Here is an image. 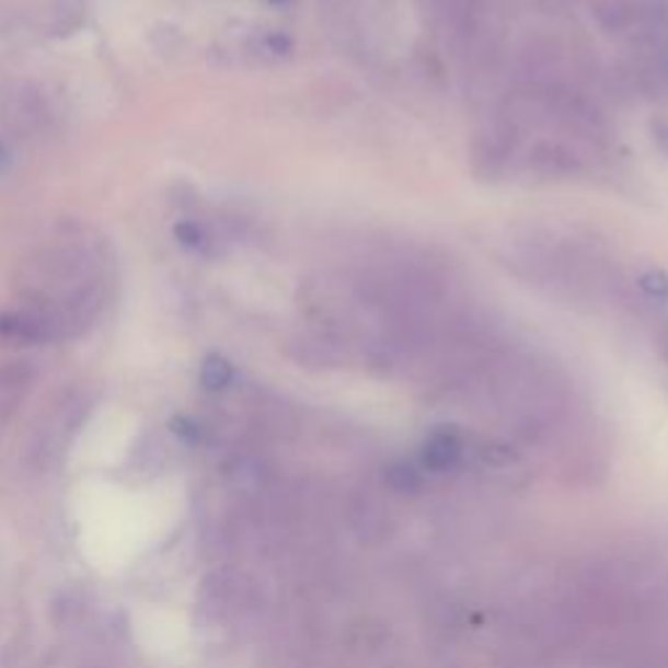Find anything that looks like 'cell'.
<instances>
[{
	"instance_id": "1",
	"label": "cell",
	"mask_w": 668,
	"mask_h": 668,
	"mask_svg": "<svg viewBox=\"0 0 668 668\" xmlns=\"http://www.w3.org/2000/svg\"><path fill=\"white\" fill-rule=\"evenodd\" d=\"M68 337L66 326L56 313L34 309V311H0V339L11 343H53V339Z\"/></svg>"
},
{
	"instance_id": "2",
	"label": "cell",
	"mask_w": 668,
	"mask_h": 668,
	"mask_svg": "<svg viewBox=\"0 0 668 668\" xmlns=\"http://www.w3.org/2000/svg\"><path fill=\"white\" fill-rule=\"evenodd\" d=\"M462 452H465L462 436L457 434L454 428L441 426L428 434L424 449H421V457H424V465L428 470H434V473H447V470H452L457 462L462 460Z\"/></svg>"
},
{
	"instance_id": "3",
	"label": "cell",
	"mask_w": 668,
	"mask_h": 668,
	"mask_svg": "<svg viewBox=\"0 0 668 668\" xmlns=\"http://www.w3.org/2000/svg\"><path fill=\"white\" fill-rule=\"evenodd\" d=\"M528 165L533 168L535 175H541V178L556 181L575 175L579 170V160L562 145H549V141H543V145L533 147V152L528 157Z\"/></svg>"
},
{
	"instance_id": "4",
	"label": "cell",
	"mask_w": 668,
	"mask_h": 668,
	"mask_svg": "<svg viewBox=\"0 0 668 668\" xmlns=\"http://www.w3.org/2000/svg\"><path fill=\"white\" fill-rule=\"evenodd\" d=\"M298 360L313 368H337L343 364V347L326 337H303L296 343Z\"/></svg>"
},
{
	"instance_id": "5",
	"label": "cell",
	"mask_w": 668,
	"mask_h": 668,
	"mask_svg": "<svg viewBox=\"0 0 668 668\" xmlns=\"http://www.w3.org/2000/svg\"><path fill=\"white\" fill-rule=\"evenodd\" d=\"M353 522H356L358 533L364 541H381V538L390 533V525H392L390 515L371 502H360L356 520Z\"/></svg>"
},
{
	"instance_id": "6",
	"label": "cell",
	"mask_w": 668,
	"mask_h": 668,
	"mask_svg": "<svg viewBox=\"0 0 668 668\" xmlns=\"http://www.w3.org/2000/svg\"><path fill=\"white\" fill-rule=\"evenodd\" d=\"M233 364L228 358H222L220 353H212L201 364V384L212 392H222L233 381Z\"/></svg>"
},
{
	"instance_id": "7",
	"label": "cell",
	"mask_w": 668,
	"mask_h": 668,
	"mask_svg": "<svg viewBox=\"0 0 668 668\" xmlns=\"http://www.w3.org/2000/svg\"><path fill=\"white\" fill-rule=\"evenodd\" d=\"M30 364H5L0 368V400H16L32 381Z\"/></svg>"
},
{
	"instance_id": "8",
	"label": "cell",
	"mask_w": 668,
	"mask_h": 668,
	"mask_svg": "<svg viewBox=\"0 0 668 668\" xmlns=\"http://www.w3.org/2000/svg\"><path fill=\"white\" fill-rule=\"evenodd\" d=\"M387 483H390L392 491H398V494H415V491H421L424 486V481H421V473L413 465H407V462H398V465H392L387 470Z\"/></svg>"
},
{
	"instance_id": "9",
	"label": "cell",
	"mask_w": 668,
	"mask_h": 668,
	"mask_svg": "<svg viewBox=\"0 0 668 668\" xmlns=\"http://www.w3.org/2000/svg\"><path fill=\"white\" fill-rule=\"evenodd\" d=\"M173 235H175V241H178L183 249H188V251H204L209 245V238H207V233H204V228L194 220H181L173 228Z\"/></svg>"
},
{
	"instance_id": "10",
	"label": "cell",
	"mask_w": 668,
	"mask_h": 668,
	"mask_svg": "<svg viewBox=\"0 0 668 668\" xmlns=\"http://www.w3.org/2000/svg\"><path fill=\"white\" fill-rule=\"evenodd\" d=\"M640 290L645 292L650 301H666L668 298V275L660 269H650L645 272V275H640L637 279Z\"/></svg>"
},
{
	"instance_id": "11",
	"label": "cell",
	"mask_w": 668,
	"mask_h": 668,
	"mask_svg": "<svg viewBox=\"0 0 668 668\" xmlns=\"http://www.w3.org/2000/svg\"><path fill=\"white\" fill-rule=\"evenodd\" d=\"M264 50H267L269 56L283 58L292 50V39L285 37V34H269V37H264Z\"/></svg>"
},
{
	"instance_id": "12",
	"label": "cell",
	"mask_w": 668,
	"mask_h": 668,
	"mask_svg": "<svg viewBox=\"0 0 668 668\" xmlns=\"http://www.w3.org/2000/svg\"><path fill=\"white\" fill-rule=\"evenodd\" d=\"M173 428H175V434L183 436V439H196V434H199V426L188 418H175Z\"/></svg>"
},
{
	"instance_id": "13",
	"label": "cell",
	"mask_w": 668,
	"mask_h": 668,
	"mask_svg": "<svg viewBox=\"0 0 668 668\" xmlns=\"http://www.w3.org/2000/svg\"><path fill=\"white\" fill-rule=\"evenodd\" d=\"M656 139L660 141V145H664V152L668 154V126H666V123H660V126L656 128Z\"/></svg>"
},
{
	"instance_id": "14",
	"label": "cell",
	"mask_w": 668,
	"mask_h": 668,
	"mask_svg": "<svg viewBox=\"0 0 668 668\" xmlns=\"http://www.w3.org/2000/svg\"><path fill=\"white\" fill-rule=\"evenodd\" d=\"M5 157H9V152H5V145H3V141H0V162H3Z\"/></svg>"
},
{
	"instance_id": "15",
	"label": "cell",
	"mask_w": 668,
	"mask_h": 668,
	"mask_svg": "<svg viewBox=\"0 0 668 668\" xmlns=\"http://www.w3.org/2000/svg\"><path fill=\"white\" fill-rule=\"evenodd\" d=\"M666 353H668V334H666Z\"/></svg>"
}]
</instances>
